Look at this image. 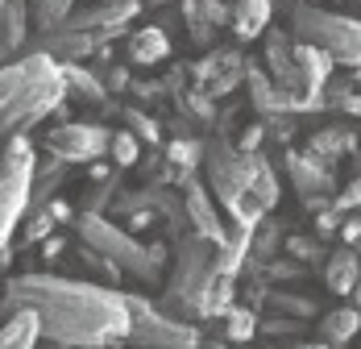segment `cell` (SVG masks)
Returning a JSON list of instances; mask_svg holds the SVG:
<instances>
[{"instance_id": "cell-5", "label": "cell", "mask_w": 361, "mask_h": 349, "mask_svg": "<svg viewBox=\"0 0 361 349\" xmlns=\"http://www.w3.org/2000/svg\"><path fill=\"white\" fill-rule=\"evenodd\" d=\"M216 279V242L191 233L179 242L175 254V271L166 283V295H162V312L171 316H200V300L208 291V283Z\"/></svg>"}, {"instance_id": "cell-46", "label": "cell", "mask_w": 361, "mask_h": 349, "mask_svg": "<svg viewBox=\"0 0 361 349\" xmlns=\"http://www.w3.org/2000/svg\"><path fill=\"white\" fill-rule=\"evenodd\" d=\"M4 4H8V0H0V17H4Z\"/></svg>"}, {"instance_id": "cell-20", "label": "cell", "mask_w": 361, "mask_h": 349, "mask_svg": "<svg viewBox=\"0 0 361 349\" xmlns=\"http://www.w3.org/2000/svg\"><path fill=\"white\" fill-rule=\"evenodd\" d=\"M245 158H250V196L270 212L274 204H279V179H274L270 162H266L257 150H245Z\"/></svg>"}, {"instance_id": "cell-21", "label": "cell", "mask_w": 361, "mask_h": 349, "mask_svg": "<svg viewBox=\"0 0 361 349\" xmlns=\"http://www.w3.org/2000/svg\"><path fill=\"white\" fill-rule=\"evenodd\" d=\"M266 25H270V0H237V8H233L237 37H257Z\"/></svg>"}, {"instance_id": "cell-33", "label": "cell", "mask_w": 361, "mask_h": 349, "mask_svg": "<svg viewBox=\"0 0 361 349\" xmlns=\"http://www.w3.org/2000/svg\"><path fill=\"white\" fill-rule=\"evenodd\" d=\"M332 105H341L345 112H353V117H361V92H357V88H336Z\"/></svg>"}, {"instance_id": "cell-32", "label": "cell", "mask_w": 361, "mask_h": 349, "mask_svg": "<svg viewBox=\"0 0 361 349\" xmlns=\"http://www.w3.org/2000/svg\"><path fill=\"white\" fill-rule=\"evenodd\" d=\"M332 208L336 212H353V208H361V179H353L341 196H332Z\"/></svg>"}, {"instance_id": "cell-30", "label": "cell", "mask_w": 361, "mask_h": 349, "mask_svg": "<svg viewBox=\"0 0 361 349\" xmlns=\"http://www.w3.org/2000/svg\"><path fill=\"white\" fill-rule=\"evenodd\" d=\"M270 304H274L279 312L295 316V320H307V316L316 312V308H312L307 300H299V295H283V291H274V295H270Z\"/></svg>"}, {"instance_id": "cell-10", "label": "cell", "mask_w": 361, "mask_h": 349, "mask_svg": "<svg viewBox=\"0 0 361 349\" xmlns=\"http://www.w3.org/2000/svg\"><path fill=\"white\" fill-rule=\"evenodd\" d=\"M142 13V0H96L92 8H79L67 13V30H83V34H96L100 46H109L112 37L125 34V25Z\"/></svg>"}, {"instance_id": "cell-47", "label": "cell", "mask_w": 361, "mask_h": 349, "mask_svg": "<svg viewBox=\"0 0 361 349\" xmlns=\"http://www.w3.org/2000/svg\"><path fill=\"white\" fill-rule=\"evenodd\" d=\"M357 92H361V71H357Z\"/></svg>"}, {"instance_id": "cell-16", "label": "cell", "mask_w": 361, "mask_h": 349, "mask_svg": "<svg viewBox=\"0 0 361 349\" xmlns=\"http://www.w3.org/2000/svg\"><path fill=\"white\" fill-rule=\"evenodd\" d=\"M42 341V324L30 308H17V312L4 316L0 324V349H34Z\"/></svg>"}, {"instance_id": "cell-26", "label": "cell", "mask_w": 361, "mask_h": 349, "mask_svg": "<svg viewBox=\"0 0 361 349\" xmlns=\"http://www.w3.org/2000/svg\"><path fill=\"white\" fill-rule=\"evenodd\" d=\"M30 8H34V21L42 34H50L54 25H63L67 21V13H75V0H30Z\"/></svg>"}, {"instance_id": "cell-12", "label": "cell", "mask_w": 361, "mask_h": 349, "mask_svg": "<svg viewBox=\"0 0 361 349\" xmlns=\"http://www.w3.org/2000/svg\"><path fill=\"white\" fill-rule=\"evenodd\" d=\"M183 212H187V220H191V229L200 233V237H208V242H224V220H220V208L216 200H212V191L195 179V174H187L183 179Z\"/></svg>"}, {"instance_id": "cell-45", "label": "cell", "mask_w": 361, "mask_h": 349, "mask_svg": "<svg viewBox=\"0 0 361 349\" xmlns=\"http://www.w3.org/2000/svg\"><path fill=\"white\" fill-rule=\"evenodd\" d=\"M149 4H171V0H149Z\"/></svg>"}, {"instance_id": "cell-35", "label": "cell", "mask_w": 361, "mask_h": 349, "mask_svg": "<svg viewBox=\"0 0 361 349\" xmlns=\"http://www.w3.org/2000/svg\"><path fill=\"white\" fill-rule=\"evenodd\" d=\"M257 333H270V337H283V333H299V320L290 316V320H266V324H257Z\"/></svg>"}, {"instance_id": "cell-29", "label": "cell", "mask_w": 361, "mask_h": 349, "mask_svg": "<svg viewBox=\"0 0 361 349\" xmlns=\"http://www.w3.org/2000/svg\"><path fill=\"white\" fill-rule=\"evenodd\" d=\"M50 233H54V220H50V212L42 208V204H37L34 216L25 220V233H21V237H25V245H34V242H46Z\"/></svg>"}, {"instance_id": "cell-4", "label": "cell", "mask_w": 361, "mask_h": 349, "mask_svg": "<svg viewBox=\"0 0 361 349\" xmlns=\"http://www.w3.org/2000/svg\"><path fill=\"white\" fill-rule=\"evenodd\" d=\"M204 171H208V191L216 196L233 225H257L266 208L250 196V158L228 138H212L204 146Z\"/></svg>"}, {"instance_id": "cell-18", "label": "cell", "mask_w": 361, "mask_h": 349, "mask_svg": "<svg viewBox=\"0 0 361 349\" xmlns=\"http://www.w3.org/2000/svg\"><path fill=\"white\" fill-rule=\"evenodd\" d=\"M357 275H361V254L353 245L336 249L324 266V283H328V291H336V295H349L353 283H357Z\"/></svg>"}, {"instance_id": "cell-15", "label": "cell", "mask_w": 361, "mask_h": 349, "mask_svg": "<svg viewBox=\"0 0 361 349\" xmlns=\"http://www.w3.org/2000/svg\"><path fill=\"white\" fill-rule=\"evenodd\" d=\"M129 63H137V67H158V63H166V54H171V37L162 25H142V30H133L129 34Z\"/></svg>"}, {"instance_id": "cell-27", "label": "cell", "mask_w": 361, "mask_h": 349, "mask_svg": "<svg viewBox=\"0 0 361 349\" xmlns=\"http://www.w3.org/2000/svg\"><path fill=\"white\" fill-rule=\"evenodd\" d=\"M253 333H257V316L250 308H228L224 312V341L241 345V341H250Z\"/></svg>"}, {"instance_id": "cell-43", "label": "cell", "mask_w": 361, "mask_h": 349, "mask_svg": "<svg viewBox=\"0 0 361 349\" xmlns=\"http://www.w3.org/2000/svg\"><path fill=\"white\" fill-rule=\"evenodd\" d=\"M303 349H332V345H324V341H320V345H303Z\"/></svg>"}, {"instance_id": "cell-1", "label": "cell", "mask_w": 361, "mask_h": 349, "mask_svg": "<svg viewBox=\"0 0 361 349\" xmlns=\"http://www.w3.org/2000/svg\"><path fill=\"white\" fill-rule=\"evenodd\" d=\"M30 308L42 324V337L63 349H109L129 337V308L125 295L104 283L71 279V275H17L0 295V312Z\"/></svg>"}, {"instance_id": "cell-7", "label": "cell", "mask_w": 361, "mask_h": 349, "mask_svg": "<svg viewBox=\"0 0 361 349\" xmlns=\"http://www.w3.org/2000/svg\"><path fill=\"white\" fill-rule=\"evenodd\" d=\"M290 34L295 42L320 46L332 63L361 71V21L345 13H328L316 4H290Z\"/></svg>"}, {"instance_id": "cell-2", "label": "cell", "mask_w": 361, "mask_h": 349, "mask_svg": "<svg viewBox=\"0 0 361 349\" xmlns=\"http://www.w3.org/2000/svg\"><path fill=\"white\" fill-rule=\"evenodd\" d=\"M67 100V75L63 63L46 50L21 54L0 67V134H21L54 112Z\"/></svg>"}, {"instance_id": "cell-3", "label": "cell", "mask_w": 361, "mask_h": 349, "mask_svg": "<svg viewBox=\"0 0 361 349\" xmlns=\"http://www.w3.org/2000/svg\"><path fill=\"white\" fill-rule=\"evenodd\" d=\"M75 229H79L83 245H92L96 254H104L121 275L129 271L133 279H142V283H158L162 279L166 249H162V245H142L129 229L112 225L104 212H79V216H75Z\"/></svg>"}, {"instance_id": "cell-23", "label": "cell", "mask_w": 361, "mask_h": 349, "mask_svg": "<svg viewBox=\"0 0 361 349\" xmlns=\"http://www.w3.org/2000/svg\"><path fill=\"white\" fill-rule=\"evenodd\" d=\"M233 279L228 275H216V279L208 283V291H204V300H200V320H212V316H224L233 308Z\"/></svg>"}, {"instance_id": "cell-25", "label": "cell", "mask_w": 361, "mask_h": 349, "mask_svg": "<svg viewBox=\"0 0 361 349\" xmlns=\"http://www.w3.org/2000/svg\"><path fill=\"white\" fill-rule=\"evenodd\" d=\"M345 150H353V134H349V129H324V134H316L312 146H307V154H312V158H320V162L341 158Z\"/></svg>"}, {"instance_id": "cell-44", "label": "cell", "mask_w": 361, "mask_h": 349, "mask_svg": "<svg viewBox=\"0 0 361 349\" xmlns=\"http://www.w3.org/2000/svg\"><path fill=\"white\" fill-rule=\"evenodd\" d=\"M353 249H357V254H361V237H357V242H353Z\"/></svg>"}, {"instance_id": "cell-36", "label": "cell", "mask_w": 361, "mask_h": 349, "mask_svg": "<svg viewBox=\"0 0 361 349\" xmlns=\"http://www.w3.org/2000/svg\"><path fill=\"white\" fill-rule=\"evenodd\" d=\"M336 233L353 245V242L361 237V216H345V212H341V229H336Z\"/></svg>"}, {"instance_id": "cell-24", "label": "cell", "mask_w": 361, "mask_h": 349, "mask_svg": "<svg viewBox=\"0 0 361 349\" xmlns=\"http://www.w3.org/2000/svg\"><path fill=\"white\" fill-rule=\"evenodd\" d=\"M63 75H67V96H71V92L83 96V100H104V96H109L104 83L83 67V63H63Z\"/></svg>"}, {"instance_id": "cell-41", "label": "cell", "mask_w": 361, "mask_h": 349, "mask_svg": "<svg viewBox=\"0 0 361 349\" xmlns=\"http://www.w3.org/2000/svg\"><path fill=\"white\" fill-rule=\"evenodd\" d=\"M349 295H353V308H361V275H357V283H353V291H349Z\"/></svg>"}, {"instance_id": "cell-34", "label": "cell", "mask_w": 361, "mask_h": 349, "mask_svg": "<svg viewBox=\"0 0 361 349\" xmlns=\"http://www.w3.org/2000/svg\"><path fill=\"white\" fill-rule=\"evenodd\" d=\"M336 229H341V212L336 208H320V216H316V233H320V237H332Z\"/></svg>"}, {"instance_id": "cell-19", "label": "cell", "mask_w": 361, "mask_h": 349, "mask_svg": "<svg viewBox=\"0 0 361 349\" xmlns=\"http://www.w3.org/2000/svg\"><path fill=\"white\" fill-rule=\"evenodd\" d=\"M361 333V308H332L324 312L320 320V337H324V345H349L353 337Z\"/></svg>"}, {"instance_id": "cell-6", "label": "cell", "mask_w": 361, "mask_h": 349, "mask_svg": "<svg viewBox=\"0 0 361 349\" xmlns=\"http://www.w3.org/2000/svg\"><path fill=\"white\" fill-rule=\"evenodd\" d=\"M34 174H37L34 141L25 138V134H8L4 150H0V245L13 242L17 225H21L25 212H30Z\"/></svg>"}, {"instance_id": "cell-17", "label": "cell", "mask_w": 361, "mask_h": 349, "mask_svg": "<svg viewBox=\"0 0 361 349\" xmlns=\"http://www.w3.org/2000/svg\"><path fill=\"white\" fill-rule=\"evenodd\" d=\"M30 37V0H8L0 17V54H17Z\"/></svg>"}, {"instance_id": "cell-22", "label": "cell", "mask_w": 361, "mask_h": 349, "mask_svg": "<svg viewBox=\"0 0 361 349\" xmlns=\"http://www.w3.org/2000/svg\"><path fill=\"white\" fill-rule=\"evenodd\" d=\"M200 158H204V146L191 138H175L166 146V162H171V174L175 179H187V174L200 167Z\"/></svg>"}, {"instance_id": "cell-28", "label": "cell", "mask_w": 361, "mask_h": 349, "mask_svg": "<svg viewBox=\"0 0 361 349\" xmlns=\"http://www.w3.org/2000/svg\"><path fill=\"white\" fill-rule=\"evenodd\" d=\"M109 154L116 167H137V158H142V141L133 138L129 129H121V134H112L109 138Z\"/></svg>"}, {"instance_id": "cell-31", "label": "cell", "mask_w": 361, "mask_h": 349, "mask_svg": "<svg viewBox=\"0 0 361 349\" xmlns=\"http://www.w3.org/2000/svg\"><path fill=\"white\" fill-rule=\"evenodd\" d=\"M125 121H129V134H133L137 141H154V146H158L162 134H158V125H154L145 112H133V108H129V112H125Z\"/></svg>"}, {"instance_id": "cell-37", "label": "cell", "mask_w": 361, "mask_h": 349, "mask_svg": "<svg viewBox=\"0 0 361 349\" xmlns=\"http://www.w3.org/2000/svg\"><path fill=\"white\" fill-rule=\"evenodd\" d=\"M42 208L50 212V220H54V225H63V220H75V216H71V208H67L63 200H50V204H42Z\"/></svg>"}, {"instance_id": "cell-39", "label": "cell", "mask_w": 361, "mask_h": 349, "mask_svg": "<svg viewBox=\"0 0 361 349\" xmlns=\"http://www.w3.org/2000/svg\"><path fill=\"white\" fill-rule=\"evenodd\" d=\"M262 134H266V129H262V125H253L250 134L241 138V146H237V150H257V141H262Z\"/></svg>"}, {"instance_id": "cell-42", "label": "cell", "mask_w": 361, "mask_h": 349, "mask_svg": "<svg viewBox=\"0 0 361 349\" xmlns=\"http://www.w3.org/2000/svg\"><path fill=\"white\" fill-rule=\"evenodd\" d=\"M195 349H228V345H220V341H200Z\"/></svg>"}, {"instance_id": "cell-40", "label": "cell", "mask_w": 361, "mask_h": 349, "mask_svg": "<svg viewBox=\"0 0 361 349\" xmlns=\"http://www.w3.org/2000/svg\"><path fill=\"white\" fill-rule=\"evenodd\" d=\"M42 249H46V258H54V254H63V249H67V242H63V237H46Z\"/></svg>"}, {"instance_id": "cell-48", "label": "cell", "mask_w": 361, "mask_h": 349, "mask_svg": "<svg viewBox=\"0 0 361 349\" xmlns=\"http://www.w3.org/2000/svg\"><path fill=\"white\" fill-rule=\"evenodd\" d=\"M54 349H63V345H54Z\"/></svg>"}, {"instance_id": "cell-9", "label": "cell", "mask_w": 361, "mask_h": 349, "mask_svg": "<svg viewBox=\"0 0 361 349\" xmlns=\"http://www.w3.org/2000/svg\"><path fill=\"white\" fill-rule=\"evenodd\" d=\"M109 129L104 125H92V121H67V125H54L46 134V150L54 154V162H92L109 150Z\"/></svg>"}, {"instance_id": "cell-14", "label": "cell", "mask_w": 361, "mask_h": 349, "mask_svg": "<svg viewBox=\"0 0 361 349\" xmlns=\"http://www.w3.org/2000/svg\"><path fill=\"white\" fill-rule=\"evenodd\" d=\"M290 59H295V75H299V92L303 96H320L328 75H332V59H328L320 46H307V42H299L290 50Z\"/></svg>"}, {"instance_id": "cell-8", "label": "cell", "mask_w": 361, "mask_h": 349, "mask_svg": "<svg viewBox=\"0 0 361 349\" xmlns=\"http://www.w3.org/2000/svg\"><path fill=\"white\" fill-rule=\"evenodd\" d=\"M125 308H129V337L125 341H133L137 349H195L200 345V329H191V320L162 312L145 295H125Z\"/></svg>"}, {"instance_id": "cell-11", "label": "cell", "mask_w": 361, "mask_h": 349, "mask_svg": "<svg viewBox=\"0 0 361 349\" xmlns=\"http://www.w3.org/2000/svg\"><path fill=\"white\" fill-rule=\"evenodd\" d=\"M287 171H290V179H295V187H299V196H303L307 208H316V212L332 208V171L320 158L287 150Z\"/></svg>"}, {"instance_id": "cell-38", "label": "cell", "mask_w": 361, "mask_h": 349, "mask_svg": "<svg viewBox=\"0 0 361 349\" xmlns=\"http://www.w3.org/2000/svg\"><path fill=\"white\" fill-rule=\"evenodd\" d=\"M290 254H299V258H312L316 254V242H299V237H290Z\"/></svg>"}, {"instance_id": "cell-13", "label": "cell", "mask_w": 361, "mask_h": 349, "mask_svg": "<svg viewBox=\"0 0 361 349\" xmlns=\"http://www.w3.org/2000/svg\"><path fill=\"white\" fill-rule=\"evenodd\" d=\"M241 75H245V59H241L237 50H220L208 63L195 67V79H200V92H204V96H224V92H233Z\"/></svg>"}]
</instances>
